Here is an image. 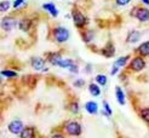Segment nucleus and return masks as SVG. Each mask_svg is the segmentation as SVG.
<instances>
[{
  "instance_id": "f257e3e1",
  "label": "nucleus",
  "mask_w": 149,
  "mask_h": 138,
  "mask_svg": "<svg viewBox=\"0 0 149 138\" xmlns=\"http://www.w3.org/2000/svg\"><path fill=\"white\" fill-rule=\"evenodd\" d=\"M69 36H70L69 31L67 28H64V27H57V28L54 29V38L59 44L65 42L67 40L69 39Z\"/></svg>"
},
{
  "instance_id": "f03ea898",
  "label": "nucleus",
  "mask_w": 149,
  "mask_h": 138,
  "mask_svg": "<svg viewBox=\"0 0 149 138\" xmlns=\"http://www.w3.org/2000/svg\"><path fill=\"white\" fill-rule=\"evenodd\" d=\"M65 131H67V133L70 135V136H80L81 126H80V123L77 122V121H70L68 125L65 126Z\"/></svg>"
},
{
  "instance_id": "7ed1b4c3",
  "label": "nucleus",
  "mask_w": 149,
  "mask_h": 138,
  "mask_svg": "<svg viewBox=\"0 0 149 138\" xmlns=\"http://www.w3.org/2000/svg\"><path fill=\"white\" fill-rule=\"evenodd\" d=\"M133 15H135V17L141 22H148L149 21V10L144 9V7H137V9H135Z\"/></svg>"
},
{
  "instance_id": "20e7f679",
  "label": "nucleus",
  "mask_w": 149,
  "mask_h": 138,
  "mask_svg": "<svg viewBox=\"0 0 149 138\" xmlns=\"http://www.w3.org/2000/svg\"><path fill=\"white\" fill-rule=\"evenodd\" d=\"M73 21H74V23H75V26L79 27V28H81V27H84L85 24H87L86 17L81 12H79V11H74L73 12Z\"/></svg>"
},
{
  "instance_id": "39448f33",
  "label": "nucleus",
  "mask_w": 149,
  "mask_h": 138,
  "mask_svg": "<svg viewBox=\"0 0 149 138\" xmlns=\"http://www.w3.org/2000/svg\"><path fill=\"white\" fill-rule=\"evenodd\" d=\"M16 26H17V21L13 17H5L1 21V27L6 32H10L11 29H13Z\"/></svg>"
},
{
  "instance_id": "423d86ee",
  "label": "nucleus",
  "mask_w": 149,
  "mask_h": 138,
  "mask_svg": "<svg viewBox=\"0 0 149 138\" xmlns=\"http://www.w3.org/2000/svg\"><path fill=\"white\" fill-rule=\"evenodd\" d=\"M9 131L13 135H17V133H21L23 131V123H22L21 120H15L12 122H10L9 125Z\"/></svg>"
},
{
  "instance_id": "0eeeda50",
  "label": "nucleus",
  "mask_w": 149,
  "mask_h": 138,
  "mask_svg": "<svg viewBox=\"0 0 149 138\" xmlns=\"http://www.w3.org/2000/svg\"><path fill=\"white\" fill-rule=\"evenodd\" d=\"M146 67V62L142 57H136L131 61V68L135 71H139Z\"/></svg>"
},
{
  "instance_id": "6e6552de",
  "label": "nucleus",
  "mask_w": 149,
  "mask_h": 138,
  "mask_svg": "<svg viewBox=\"0 0 149 138\" xmlns=\"http://www.w3.org/2000/svg\"><path fill=\"white\" fill-rule=\"evenodd\" d=\"M32 67L35 69V70H44L45 68H44V65H45V60H42V58L40 57H34L32 58Z\"/></svg>"
},
{
  "instance_id": "1a4fd4ad",
  "label": "nucleus",
  "mask_w": 149,
  "mask_h": 138,
  "mask_svg": "<svg viewBox=\"0 0 149 138\" xmlns=\"http://www.w3.org/2000/svg\"><path fill=\"white\" fill-rule=\"evenodd\" d=\"M42 9H44V10H46L49 13H51V16H52V17H57L58 10L56 9L55 4H52V3H45V4H42Z\"/></svg>"
},
{
  "instance_id": "9d476101",
  "label": "nucleus",
  "mask_w": 149,
  "mask_h": 138,
  "mask_svg": "<svg viewBox=\"0 0 149 138\" xmlns=\"http://www.w3.org/2000/svg\"><path fill=\"white\" fill-rule=\"evenodd\" d=\"M141 39V33L138 31H131L127 35V39H126V41L130 42V44H136L138 40Z\"/></svg>"
},
{
  "instance_id": "9b49d317",
  "label": "nucleus",
  "mask_w": 149,
  "mask_h": 138,
  "mask_svg": "<svg viewBox=\"0 0 149 138\" xmlns=\"http://www.w3.org/2000/svg\"><path fill=\"white\" fill-rule=\"evenodd\" d=\"M85 109L87 110V113H90L91 115H95V114H97L98 112V105L97 103H95V102H87V103L85 104Z\"/></svg>"
},
{
  "instance_id": "f8f14e48",
  "label": "nucleus",
  "mask_w": 149,
  "mask_h": 138,
  "mask_svg": "<svg viewBox=\"0 0 149 138\" xmlns=\"http://www.w3.org/2000/svg\"><path fill=\"white\" fill-rule=\"evenodd\" d=\"M138 53L141 56H149V41H146L143 44H141L138 47Z\"/></svg>"
},
{
  "instance_id": "ddd939ff",
  "label": "nucleus",
  "mask_w": 149,
  "mask_h": 138,
  "mask_svg": "<svg viewBox=\"0 0 149 138\" xmlns=\"http://www.w3.org/2000/svg\"><path fill=\"white\" fill-rule=\"evenodd\" d=\"M21 138H34L35 133H34V128L33 127H26L23 128V131L19 133Z\"/></svg>"
},
{
  "instance_id": "4468645a",
  "label": "nucleus",
  "mask_w": 149,
  "mask_h": 138,
  "mask_svg": "<svg viewBox=\"0 0 149 138\" xmlns=\"http://www.w3.org/2000/svg\"><path fill=\"white\" fill-rule=\"evenodd\" d=\"M115 93H116V99L119 102V104L124 105L125 104V94H124V91L120 89V87H116V89H115Z\"/></svg>"
},
{
  "instance_id": "2eb2a0df",
  "label": "nucleus",
  "mask_w": 149,
  "mask_h": 138,
  "mask_svg": "<svg viewBox=\"0 0 149 138\" xmlns=\"http://www.w3.org/2000/svg\"><path fill=\"white\" fill-rule=\"evenodd\" d=\"M18 26H19V29H21V31L27 32L28 29L31 28V26H32V22H31V19H27V18H24V19H22V21L19 22Z\"/></svg>"
},
{
  "instance_id": "dca6fc26",
  "label": "nucleus",
  "mask_w": 149,
  "mask_h": 138,
  "mask_svg": "<svg viewBox=\"0 0 149 138\" xmlns=\"http://www.w3.org/2000/svg\"><path fill=\"white\" fill-rule=\"evenodd\" d=\"M114 52H115V49H114V46L111 45V44H108V46L103 49V55L106 57H111L114 55Z\"/></svg>"
},
{
  "instance_id": "f3484780",
  "label": "nucleus",
  "mask_w": 149,
  "mask_h": 138,
  "mask_svg": "<svg viewBox=\"0 0 149 138\" xmlns=\"http://www.w3.org/2000/svg\"><path fill=\"white\" fill-rule=\"evenodd\" d=\"M88 91H90V93L92 94V96H100L101 94V90H100L98 85H95V84L88 85Z\"/></svg>"
},
{
  "instance_id": "a211bd4d",
  "label": "nucleus",
  "mask_w": 149,
  "mask_h": 138,
  "mask_svg": "<svg viewBox=\"0 0 149 138\" xmlns=\"http://www.w3.org/2000/svg\"><path fill=\"white\" fill-rule=\"evenodd\" d=\"M62 60V57L59 56L58 53H52V55H50V57H49V61L54 64V65H58V63H59V61Z\"/></svg>"
},
{
  "instance_id": "6ab92c4d",
  "label": "nucleus",
  "mask_w": 149,
  "mask_h": 138,
  "mask_svg": "<svg viewBox=\"0 0 149 138\" xmlns=\"http://www.w3.org/2000/svg\"><path fill=\"white\" fill-rule=\"evenodd\" d=\"M129 58H130L129 56H125V57L118 58L116 62H115V65H116V67H124V65H126V63H127Z\"/></svg>"
},
{
  "instance_id": "aec40b11",
  "label": "nucleus",
  "mask_w": 149,
  "mask_h": 138,
  "mask_svg": "<svg viewBox=\"0 0 149 138\" xmlns=\"http://www.w3.org/2000/svg\"><path fill=\"white\" fill-rule=\"evenodd\" d=\"M96 81H97L100 85L104 86V85L107 84V76L103 75V74H98L97 76H96Z\"/></svg>"
},
{
  "instance_id": "412c9836",
  "label": "nucleus",
  "mask_w": 149,
  "mask_h": 138,
  "mask_svg": "<svg viewBox=\"0 0 149 138\" xmlns=\"http://www.w3.org/2000/svg\"><path fill=\"white\" fill-rule=\"evenodd\" d=\"M9 9H10V1H7V0L1 1V4H0V10H1V12H6Z\"/></svg>"
},
{
  "instance_id": "4be33fe9",
  "label": "nucleus",
  "mask_w": 149,
  "mask_h": 138,
  "mask_svg": "<svg viewBox=\"0 0 149 138\" xmlns=\"http://www.w3.org/2000/svg\"><path fill=\"white\" fill-rule=\"evenodd\" d=\"M141 116H142L143 120H146L147 122H149V109L148 108L142 109V110H141Z\"/></svg>"
},
{
  "instance_id": "5701e85b",
  "label": "nucleus",
  "mask_w": 149,
  "mask_h": 138,
  "mask_svg": "<svg viewBox=\"0 0 149 138\" xmlns=\"http://www.w3.org/2000/svg\"><path fill=\"white\" fill-rule=\"evenodd\" d=\"M1 74H3L4 76H6V78H15V76L17 75V73H15V71H12V70H3Z\"/></svg>"
},
{
  "instance_id": "b1692460",
  "label": "nucleus",
  "mask_w": 149,
  "mask_h": 138,
  "mask_svg": "<svg viewBox=\"0 0 149 138\" xmlns=\"http://www.w3.org/2000/svg\"><path fill=\"white\" fill-rule=\"evenodd\" d=\"M103 108H104V114L107 116H110L111 115V109L108 104V102H103Z\"/></svg>"
},
{
  "instance_id": "393cba45",
  "label": "nucleus",
  "mask_w": 149,
  "mask_h": 138,
  "mask_svg": "<svg viewBox=\"0 0 149 138\" xmlns=\"http://www.w3.org/2000/svg\"><path fill=\"white\" fill-rule=\"evenodd\" d=\"M92 38H93V33H92V32H90V31L86 32V33L84 34V40H85L86 42H90Z\"/></svg>"
},
{
  "instance_id": "a878e982",
  "label": "nucleus",
  "mask_w": 149,
  "mask_h": 138,
  "mask_svg": "<svg viewBox=\"0 0 149 138\" xmlns=\"http://www.w3.org/2000/svg\"><path fill=\"white\" fill-rule=\"evenodd\" d=\"M22 4H24V0H15L13 4H12V6L15 7V9H17V7H19Z\"/></svg>"
},
{
  "instance_id": "bb28decb",
  "label": "nucleus",
  "mask_w": 149,
  "mask_h": 138,
  "mask_svg": "<svg viewBox=\"0 0 149 138\" xmlns=\"http://www.w3.org/2000/svg\"><path fill=\"white\" fill-rule=\"evenodd\" d=\"M130 1H131V0H115V3H116L118 5H120V6H125V5H127Z\"/></svg>"
},
{
  "instance_id": "cd10ccee",
  "label": "nucleus",
  "mask_w": 149,
  "mask_h": 138,
  "mask_svg": "<svg viewBox=\"0 0 149 138\" xmlns=\"http://www.w3.org/2000/svg\"><path fill=\"white\" fill-rule=\"evenodd\" d=\"M72 112H73V113H78V112H79V105H78V103H74V104L72 105Z\"/></svg>"
},
{
  "instance_id": "c85d7f7f",
  "label": "nucleus",
  "mask_w": 149,
  "mask_h": 138,
  "mask_svg": "<svg viewBox=\"0 0 149 138\" xmlns=\"http://www.w3.org/2000/svg\"><path fill=\"white\" fill-rule=\"evenodd\" d=\"M74 85H75V86H78V87H80V86H83L84 85V80H77V81L75 83H74Z\"/></svg>"
},
{
  "instance_id": "c756f323",
  "label": "nucleus",
  "mask_w": 149,
  "mask_h": 138,
  "mask_svg": "<svg viewBox=\"0 0 149 138\" xmlns=\"http://www.w3.org/2000/svg\"><path fill=\"white\" fill-rule=\"evenodd\" d=\"M118 68H119V67H116V65H114V67L111 68V71H110V73H111V75L116 74V73H118Z\"/></svg>"
},
{
  "instance_id": "7c9ffc66",
  "label": "nucleus",
  "mask_w": 149,
  "mask_h": 138,
  "mask_svg": "<svg viewBox=\"0 0 149 138\" xmlns=\"http://www.w3.org/2000/svg\"><path fill=\"white\" fill-rule=\"evenodd\" d=\"M52 138H64V137H63V136H61V135H55Z\"/></svg>"
},
{
  "instance_id": "2f4dec72",
  "label": "nucleus",
  "mask_w": 149,
  "mask_h": 138,
  "mask_svg": "<svg viewBox=\"0 0 149 138\" xmlns=\"http://www.w3.org/2000/svg\"><path fill=\"white\" fill-rule=\"evenodd\" d=\"M142 1H143L146 5H149V0H142Z\"/></svg>"
}]
</instances>
